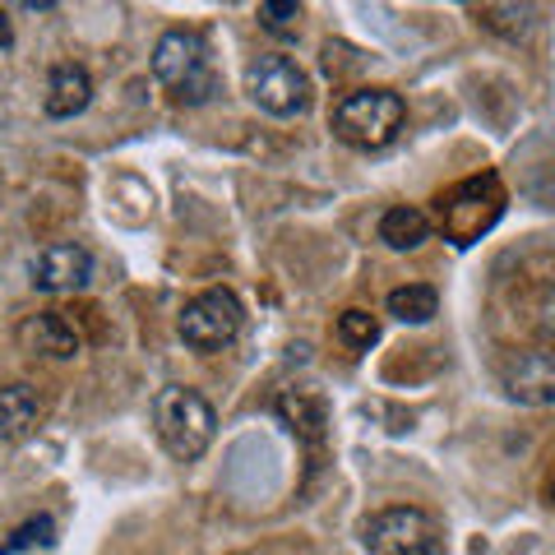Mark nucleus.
I'll return each instance as SVG.
<instances>
[{"label":"nucleus","mask_w":555,"mask_h":555,"mask_svg":"<svg viewBox=\"0 0 555 555\" xmlns=\"http://www.w3.org/2000/svg\"><path fill=\"white\" fill-rule=\"evenodd\" d=\"M153 79L177 102H185V107H199V102H208L222 89L214 56H208V42L190 28H171L158 38V47H153Z\"/></svg>","instance_id":"obj_1"},{"label":"nucleus","mask_w":555,"mask_h":555,"mask_svg":"<svg viewBox=\"0 0 555 555\" xmlns=\"http://www.w3.org/2000/svg\"><path fill=\"white\" fill-rule=\"evenodd\" d=\"M153 426H158V440L167 444L171 459L181 463H195L208 444H214V430H218V416L208 408V398L185 389V385H171L153 398Z\"/></svg>","instance_id":"obj_2"},{"label":"nucleus","mask_w":555,"mask_h":555,"mask_svg":"<svg viewBox=\"0 0 555 555\" xmlns=\"http://www.w3.org/2000/svg\"><path fill=\"white\" fill-rule=\"evenodd\" d=\"M403 120H408V107L393 89H357L334 107V134L361 153H375L393 144Z\"/></svg>","instance_id":"obj_3"},{"label":"nucleus","mask_w":555,"mask_h":555,"mask_svg":"<svg viewBox=\"0 0 555 555\" xmlns=\"http://www.w3.org/2000/svg\"><path fill=\"white\" fill-rule=\"evenodd\" d=\"M436 214H440V232L454 241V246H473V241L481 232H491L495 218L505 214V190L486 171V177L459 181L454 190H444L436 199Z\"/></svg>","instance_id":"obj_4"},{"label":"nucleus","mask_w":555,"mask_h":555,"mask_svg":"<svg viewBox=\"0 0 555 555\" xmlns=\"http://www.w3.org/2000/svg\"><path fill=\"white\" fill-rule=\"evenodd\" d=\"M361 546H366V555H440L444 532L426 509L393 505V509H379L366 518Z\"/></svg>","instance_id":"obj_5"},{"label":"nucleus","mask_w":555,"mask_h":555,"mask_svg":"<svg viewBox=\"0 0 555 555\" xmlns=\"http://www.w3.org/2000/svg\"><path fill=\"white\" fill-rule=\"evenodd\" d=\"M246 98L259 112L287 120V116H301L310 107V79L292 56L264 51V56H255L246 65Z\"/></svg>","instance_id":"obj_6"},{"label":"nucleus","mask_w":555,"mask_h":555,"mask_svg":"<svg viewBox=\"0 0 555 555\" xmlns=\"http://www.w3.org/2000/svg\"><path fill=\"white\" fill-rule=\"evenodd\" d=\"M241 320H246V310H241L236 292L232 287H208L195 301H185L177 328L195 352H222V347L241 334Z\"/></svg>","instance_id":"obj_7"},{"label":"nucleus","mask_w":555,"mask_h":555,"mask_svg":"<svg viewBox=\"0 0 555 555\" xmlns=\"http://www.w3.org/2000/svg\"><path fill=\"white\" fill-rule=\"evenodd\" d=\"M89 278H93V255L75 246V241L42 246L28 259V283L38 292H79V287H89Z\"/></svg>","instance_id":"obj_8"},{"label":"nucleus","mask_w":555,"mask_h":555,"mask_svg":"<svg viewBox=\"0 0 555 555\" xmlns=\"http://www.w3.org/2000/svg\"><path fill=\"white\" fill-rule=\"evenodd\" d=\"M20 347L33 357H75L79 352V334L75 324H69L61 310H38V315H28L20 324Z\"/></svg>","instance_id":"obj_9"},{"label":"nucleus","mask_w":555,"mask_h":555,"mask_svg":"<svg viewBox=\"0 0 555 555\" xmlns=\"http://www.w3.org/2000/svg\"><path fill=\"white\" fill-rule=\"evenodd\" d=\"M93 102V75L83 65L75 61H65L51 69V79H47V98H42V107L47 116H56V120H69V116H79L83 107Z\"/></svg>","instance_id":"obj_10"},{"label":"nucleus","mask_w":555,"mask_h":555,"mask_svg":"<svg viewBox=\"0 0 555 555\" xmlns=\"http://www.w3.org/2000/svg\"><path fill=\"white\" fill-rule=\"evenodd\" d=\"M505 385L518 403H551L555 398V366H551V352L532 347V352H518L505 371Z\"/></svg>","instance_id":"obj_11"},{"label":"nucleus","mask_w":555,"mask_h":555,"mask_svg":"<svg viewBox=\"0 0 555 555\" xmlns=\"http://www.w3.org/2000/svg\"><path fill=\"white\" fill-rule=\"evenodd\" d=\"M42 422V393L14 379V385L0 389V436L5 440H28Z\"/></svg>","instance_id":"obj_12"},{"label":"nucleus","mask_w":555,"mask_h":555,"mask_svg":"<svg viewBox=\"0 0 555 555\" xmlns=\"http://www.w3.org/2000/svg\"><path fill=\"white\" fill-rule=\"evenodd\" d=\"M379 241L389 250H416L422 241H430V218L412 204H393L385 218H379Z\"/></svg>","instance_id":"obj_13"},{"label":"nucleus","mask_w":555,"mask_h":555,"mask_svg":"<svg viewBox=\"0 0 555 555\" xmlns=\"http://www.w3.org/2000/svg\"><path fill=\"white\" fill-rule=\"evenodd\" d=\"M278 416H283V422L297 430L301 440H320V436H324V426H328L324 398L306 393V389H287L283 398H278Z\"/></svg>","instance_id":"obj_14"},{"label":"nucleus","mask_w":555,"mask_h":555,"mask_svg":"<svg viewBox=\"0 0 555 555\" xmlns=\"http://www.w3.org/2000/svg\"><path fill=\"white\" fill-rule=\"evenodd\" d=\"M385 306H389L393 320H403V324H426V320H436L440 297H436V287H426V283H408V287H393Z\"/></svg>","instance_id":"obj_15"},{"label":"nucleus","mask_w":555,"mask_h":555,"mask_svg":"<svg viewBox=\"0 0 555 555\" xmlns=\"http://www.w3.org/2000/svg\"><path fill=\"white\" fill-rule=\"evenodd\" d=\"M51 542H56V518L38 514V518H28V524L14 528L10 542H0V555H20L28 546H51Z\"/></svg>","instance_id":"obj_16"},{"label":"nucleus","mask_w":555,"mask_h":555,"mask_svg":"<svg viewBox=\"0 0 555 555\" xmlns=\"http://www.w3.org/2000/svg\"><path fill=\"white\" fill-rule=\"evenodd\" d=\"M338 334H343L347 347H371V343H379V320L371 315V310H343Z\"/></svg>","instance_id":"obj_17"},{"label":"nucleus","mask_w":555,"mask_h":555,"mask_svg":"<svg viewBox=\"0 0 555 555\" xmlns=\"http://www.w3.org/2000/svg\"><path fill=\"white\" fill-rule=\"evenodd\" d=\"M297 20H301L297 0H264V5H259V24H264L269 33H292Z\"/></svg>","instance_id":"obj_18"},{"label":"nucleus","mask_w":555,"mask_h":555,"mask_svg":"<svg viewBox=\"0 0 555 555\" xmlns=\"http://www.w3.org/2000/svg\"><path fill=\"white\" fill-rule=\"evenodd\" d=\"M0 42H10V20H5V10H0Z\"/></svg>","instance_id":"obj_19"}]
</instances>
